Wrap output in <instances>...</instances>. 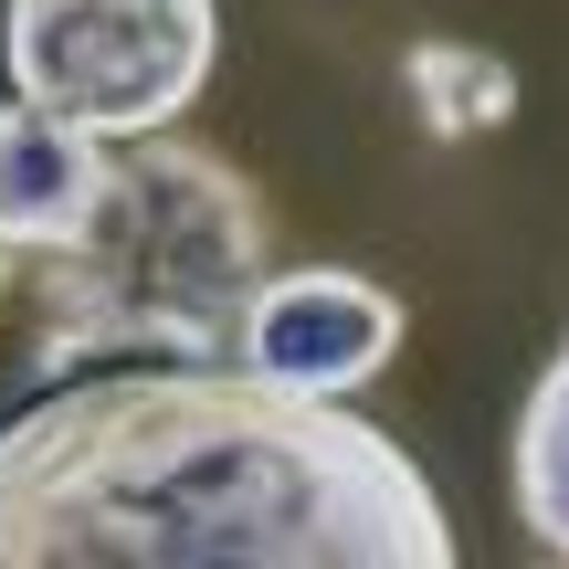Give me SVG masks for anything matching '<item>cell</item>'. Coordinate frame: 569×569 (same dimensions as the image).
Masks as SVG:
<instances>
[{"mask_svg": "<svg viewBox=\"0 0 569 569\" xmlns=\"http://www.w3.org/2000/svg\"><path fill=\"white\" fill-rule=\"evenodd\" d=\"M507 496H517V528L538 538V559H569V338H559V359L538 369L528 411H517Z\"/></svg>", "mask_w": 569, "mask_h": 569, "instance_id": "obj_6", "label": "cell"}, {"mask_svg": "<svg viewBox=\"0 0 569 569\" xmlns=\"http://www.w3.org/2000/svg\"><path fill=\"white\" fill-rule=\"evenodd\" d=\"M453 528L380 422L243 359L74 380L0 422V569H443Z\"/></svg>", "mask_w": 569, "mask_h": 569, "instance_id": "obj_1", "label": "cell"}, {"mask_svg": "<svg viewBox=\"0 0 569 569\" xmlns=\"http://www.w3.org/2000/svg\"><path fill=\"white\" fill-rule=\"evenodd\" d=\"M411 96H422V127L432 138H486V127L517 117V74L475 42H411Z\"/></svg>", "mask_w": 569, "mask_h": 569, "instance_id": "obj_7", "label": "cell"}, {"mask_svg": "<svg viewBox=\"0 0 569 569\" xmlns=\"http://www.w3.org/2000/svg\"><path fill=\"white\" fill-rule=\"evenodd\" d=\"M106 159H117V138H96V127L53 117V106L11 96L0 106V243H11L21 264L74 243V232L96 222V201H106Z\"/></svg>", "mask_w": 569, "mask_h": 569, "instance_id": "obj_5", "label": "cell"}, {"mask_svg": "<svg viewBox=\"0 0 569 569\" xmlns=\"http://www.w3.org/2000/svg\"><path fill=\"white\" fill-rule=\"evenodd\" d=\"M274 274V211L222 148L148 127L117 138L106 201L74 243L32 253V369L84 359H243V317Z\"/></svg>", "mask_w": 569, "mask_h": 569, "instance_id": "obj_2", "label": "cell"}, {"mask_svg": "<svg viewBox=\"0 0 569 569\" xmlns=\"http://www.w3.org/2000/svg\"><path fill=\"white\" fill-rule=\"evenodd\" d=\"M222 53V0H0V74L11 96L96 127L148 138L201 106Z\"/></svg>", "mask_w": 569, "mask_h": 569, "instance_id": "obj_3", "label": "cell"}, {"mask_svg": "<svg viewBox=\"0 0 569 569\" xmlns=\"http://www.w3.org/2000/svg\"><path fill=\"white\" fill-rule=\"evenodd\" d=\"M11 284H21V253H11V243H0V306H11Z\"/></svg>", "mask_w": 569, "mask_h": 569, "instance_id": "obj_8", "label": "cell"}, {"mask_svg": "<svg viewBox=\"0 0 569 569\" xmlns=\"http://www.w3.org/2000/svg\"><path fill=\"white\" fill-rule=\"evenodd\" d=\"M401 296L348 264H296V274H264L243 317V369H264L284 390H317V401H348L369 390L390 359H401Z\"/></svg>", "mask_w": 569, "mask_h": 569, "instance_id": "obj_4", "label": "cell"}]
</instances>
